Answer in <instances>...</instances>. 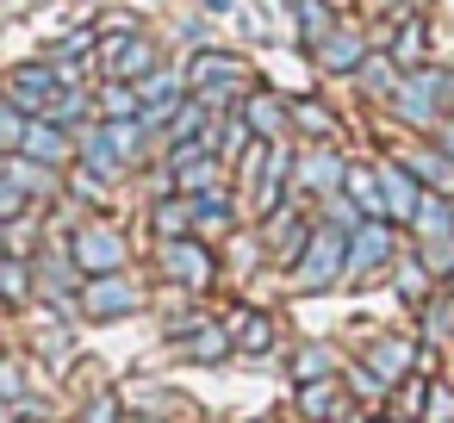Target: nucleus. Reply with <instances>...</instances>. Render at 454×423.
<instances>
[{"instance_id":"6ab92c4d","label":"nucleus","mask_w":454,"mask_h":423,"mask_svg":"<svg viewBox=\"0 0 454 423\" xmlns=\"http://www.w3.org/2000/svg\"><path fill=\"white\" fill-rule=\"evenodd\" d=\"M398 75H404V69L392 63V51H386V44H373V51H367V63H361L348 82H355V94H361L367 106H380V113H386V106H392V88H398Z\"/></svg>"},{"instance_id":"ddd939ff","label":"nucleus","mask_w":454,"mask_h":423,"mask_svg":"<svg viewBox=\"0 0 454 423\" xmlns=\"http://www.w3.org/2000/svg\"><path fill=\"white\" fill-rule=\"evenodd\" d=\"M373 168H380V212H386L392 224H411V212H417V200H423V181L411 175L404 156H373Z\"/></svg>"},{"instance_id":"f8f14e48","label":"nucleus","mask_w":454,"mask_h":423,"mask_svg":"<svg viewBox=\"0 0 454 423\" xmlns=\"http://www.w3.org/2000/svg\"><path fill=\"white\" fill-rule=\"evenodd\" d=\"M100 57V75H113V82H144V75H156L162 69V38H150V32H131V38H119L113 51H94Z\"/></svg>"},{"instance_id":"72a5a7b5","label":"nucleus","mask_w":454,"mask_h":423,"mask_svg":"<svg viewBox=\"0 0 454 423\" xmlns=\"http://www.w3.org/2000/svg\"><path fill=\"white\" fill-rule=\"evenodd\" d=\"M342 386H348V398H361V404H380V398H386V380H380L367 361H342Z\"/></svg>"},{"instance_id":"bb28decb","label":"nucleus","mask_w":454,"mask_h":423,"mask_svg":"<svg viewBox=\"0 0 454 423\" xmlns=\"http://www.w3.org/2000/svg\"><path fill=\"white\" fill-rule=\"evenodd\" d=\"M286 7H293V32H299V44L311 51L342 13H336V0H286Z\"/></svg>"},{"instance_id":"4be33fe9","label":"nucleus","mask_w":454,"mask_h":423,"mask_svg":"<svg viewBox=\"0 0 454 423\" xmlns=\"http://www.w3.org/2000/svg\"><path fill=\"white\" fill-rule=\"evenodd\" d=\"M392 286H398V299H404V305L417 311V305H423V299H429V293H435L442 280H435V268H429V262H423L417 249H404V255L392 262Z\"/></svg>"},{"instance_id":"cd10ccee","label":"nucleus","mask_w":454,"mask_h":423,"mask_svg":"<svg viewBox=\"0 0 454 423\" xmlns=\"http://www.w3.org/2000/svg\"><path fill=\"white\" fill-rule=\"evenodd\" d=\"M286 367H293V386H299V380H330V373H342V355H336L330 342H317V336H311V342H299V349H293V361H286Z\"/></svg>"},{"instance_id":"37998d69","label":"nucleus","mask_w":454,"mask_h":423,"mask_svg":"<svg viewBox=\"0 0 454 423\" xmlns=\"http://www.w3.org/2000/svg\"><path fill=\"white\" fill-rule=\"evenodd\" d=\"M131 32H144V20H137V13H125V7H113V13H100V20H94V38H131Z\"/></svg>"},{"instance_id":"412c9836","label":"nucleus","mask_w":454,"mask_h":423,"mask_svg":"<svg viewBox=\"0 0 454 423\" xmlns=\"http://www.w3.org/2000/svg\"><path fill=\"white\" fill-rule=\"evenodd\" d=\"M181 355L187 361H200V367H212V361H231L237 355V336H231V324H193L187 336H181Z\"/></svg>"},{"instance_id":"f257e3e1","label":"nucleus","mask_w":454,"mask_h":423,"mask_svg":"<svg viewBox=\"0 0 454 423\" xmlns=\"http://www.w3.org/2000/svg\"><path fill=\"white\" fill-rule=\"evenodd\" d=\"M386 113H392V125H404V131H429L442 113H454V69H442V63L404 69Z\"/></svg>"},{"instance_id":"20e7f679","label":"nucleus","mask_w":454,"mask_h":423,"mask_svg":"<svg viewBox=\"0 0 454 423\" xmlns=\"http://www.w3.org/2000/svg\"><path fill=\"white\" fill-rule=\"evenodd\" d=\"M404 224H392V218H361L355 231H348V262H342V286H367V280H380V274H392V262L404 255Z\"/></svg>"},{"instance_id":"6e6552de","label":"nucleus","mask_w":454,"mask_h":423,"mask_svg":"<svg viewBox=\"0 0 454 423\" xmlns=\"http://www.w3.org/2000/svg\"><path fill=\"white\" fill-rule=\"evenodd\" d=\"M57 94H63V75H57V63H44V57L0 69V100L20 106L26 119H44V113L57 106Z\"/></svg>"},{"instance_id":"c85d7f7f","label":"nucleus","mask_w":454,"mask_h":423,"mask_svg":"<svg viewBox=\"0 0 454 423\" xmlns=\"http://www.w3.org/2000/svg\"><path fill=\"white\" fill-rule=\"evenodd\" d=\"M38 293V268L26 255H0V305H32Z\"/></svg>"},{"instance_id":"7c9ffc66","label":"nucleus","mask_w":454,"mask_h":423,"mask_svg":"<svg viewBox=\"0 0 454 423\" xmlns=\"http://www.w3.org/2000/svg\"><path fill=\"white\" fill-rule=\"evenodd\" d=\"M404 162H411V175H417L423 187H442V193H454V162H448V156H442L429 137H423L417 150H404Z\"/></svg>"},{"instance_id":"9b49d317","label":"nucleus","mask_w":454,"mask_h":423,"mask_svg":"<svg viewBox=\"0 0 454 423\" xmlns=\"http://www.w3.org/2000/svg\"><path fill=\"white\" fill-rule=\"evenodd\" d=\"M367 51H373V32H361V26H342V20H336V26H330V32H324V38H317L305 57L317 63V75H342V82H348V75L367 63Z\"/></svg>"},{"instance_id":"2eb2a0df","label":"nucleus","mask_w":454,"mask_h":423,"mask_svg":"<svg viewBox=\"0 0 454 423\" xmlns=\"http://www.w3.org/2000/svg\"><path fill=\"white\" fill-rule=\"evenodd\" d=\"M293 137H299V144H348L355 131H348V119H342L336 106H324L317 94H299V100H293Z\"/></svg>"},{"instance_id":"0eeeda50","label":"nucleus","mask_w":454,"mask_h":423,"mask_svg":"<svg viewBox=\"0 0 454 423\" xmlns=\"http://www.w3.org/2000/svg\"><path fill=\"white\" fill-rule=\"evenodd\" d=\"M342 262H348V231L317 224V237L286 268V280H293V293H330V286H342Z\"/></svg>"},{"instance_id":"393cba45","label":"nucleus","mask_w":454,"mask_h":423,"mask_svg":"<svg viewBox=\"0 0 454 423\" xmlns=\"http://www.w3.org/2000/svg\"><path fill=\"white\" fill-rule=\"evenodd\" d=\"M193 200L187 193H156V206H150V237H193Z\"/></svg>"},{"instance_id":"4c0bfd02","label":"nucleus","mask_w":454,"mask_h":423,"mask_svg":"<svg viewBox=\"0 0 454 423\" xmlns=\"http://www.w3.org/2000/svg\"><path fill=\"white\" fill-rule=\"evenodd\" d=\"M26 212H32V193H26L13 175H0V224H20Z\"/></svg>"},{"instance_id":"5701e85b","label":"nucleus","mask_w":454,"mask_h":423,"mask_svg":"<svg viewBox=\"0 0 454 423\" xmlns=\"http://www.w3.org/2000/svg\"><path fill=\"white\" fill-rule=\"evenodd\" d=\"M224 324L237 336V355H274V342H280V330H274L268 311H231Z\"/></svg>"},{"instance_id":"423d86ee","label":"nucleus","mask_w":454,"mask_h":423,"mask_svg":"<svg viewBox=\"0 0 454 423\" xmlns=\"http://www.w3.org/2000/svg\"><path fill=\"white\" fill-rule=\"evenodd\" d=\"M63 249H69V262L94 280V274H119L125 262H131V243H125V231L113 224V218H82L69 237H63Z\"/></svg>"},{"instance_id":"39448f33","label":"nucleus","mask_w":454,"mask_h":423,"mask_svg":"<svg viewBox=\"0 0 454 423\" xmlns=\"http://www.w3.org/2000/svg\"><path fill=\"white\" fill-rule=\"evenodd\" d=\"M150 255H156V274L181 293H212L218 280V249L206 237H156Z\"/></svg>"},{"instance_id":"473e14b6","label":"nucleus","mask_w":454,"mask_h":423,"mask_svg":"<svg viewBox=\"0 0 454 423\" xmlns=\"http://www.w3.org/2000/svg\"><path fill=\"white\" fill-rule=\"evenodd\" d=\"M94 113H100V119H137V88L100 75V88H94Z\"/></svg>"},{"instance_id":"de8ad7c7","label":"nucleus","mask_w":454,"mask_h":423,"mask_svg":"<svg viewBox=\"0 0 454 423\" xmlns=\"http://www.w3.org/2000/svg\"><path fill=\"white\" fill-rule=\"evenodd\" d=\"M336 7H361V0H336Z\"/></svg>"},{"instance_id":"e433bc0d","label":"nucleus","mask_w":454,"mask_h":423,"mask_svg":"<svg viewBox=\"0 0 454 423\" xmlns=\"http://www.w3.org/2000/svg\"><path fill=\"white\" fill-rule=\"evenodd\" d=\"M417 423H454V380H429L423 417H417Z\"/></svg>"},{"instance_id":"a878e982","label":"nucleus","mask_w":454,"mask_h":423,"mask_svg":"<svg viewBox=\"0 0 454 423\" xmlns=\"http://www.w3.org/2000/svg\"><path fill=\"white\" fill-rule=\"evenodd\" d=\"M342 193H348V200H355L367 218H386V212H380V168H373V156H348Z\"/></svg>"},{"instance_id":"09e8293b","label":"nucleus","mask_w":454,"mask_h":423,"mask_svg":"<svg viewBox=\"0 0 454 423\" xmlns=\"http://www.w3.org/2000/svg\"><path fill=\"white\" fill-rule=\"evenodd\" d=\"M361 423H367V417H361Z\"/></svg>"},{"instance_id":"4468645a","label":"nucleus","mask_w":454,"mask_h":423,"mask_svg":"<svg viewBox=\"0 0 454 423\" xmlns=\"http://www.w3.org/2000/svg\"><path fill=\"white\" fill-rule=\"evenodd\" d=\"M237 113L249 119V131L255 137H268V144H280V137H293V100L280 94V88H249L243 100H237Z\"/></svg>"},{"instance_id":"7ed1b4c3","label":"nucleus","mask_w":454,"mask_h":423,"mask_svg":"<svg viewBox=\"0 0 454 423\" xmlns=\"http://www.w3.org/2000/svg\"><path fill=\"white\" fill-rule=\"evenodd\" d=\"M311 237H317V206H311L305 193H286L268 218H255V249H262V262H274V268H293Z\"/></svg>"},{"instance_id":"a211bd4d","label":"nucleus","mask_w":454,"mask_h":423,"mask_svg":"<svg viewBox=\"0 0 454 423\" xmlns=\"http://www.w3.org/2000/svg\"><path fill=\"white\" fill-rule=\"evenodd\" d=\"M20 156H32V162H44V168H75V131L69 125H57V119H32L26 125V144H20Z\"/></svg>"},{"instance_id":"2f4dec72","label":"nucleus","mask_w":454,"mask_h":423,"mask_svg":"<svg viewBox=\"0 0 454 423\" xmlns=\"http://www.w3.org/2000/svg\"><path fill=\"white\" fill-rule=\"evenodd\" d=\"M44 119H57V125H69V131H82V119H100V113H94V88H82V82H63L57 106H51Z\"/></svg>"},{"instance_id":"f03ea898","label":"nucleus","mask_w":454,"mask_h":423,"mask_svg":"<svg viewBox=\"0 0 454 423\" xmlns=\"http://www.w3.org/2000/svg\"><path fill=\"white\" fill-rule=\"evenodd\" d=\"M181 69H187V88H193L206 106H218V113H231V106L255 88L243 51H224V44H200V51H187Z\"/></svg>"},{"instance_id":"c03bdc74","label":"nucleus","mask_w":454,"mask_h":423,"mask_svg":"<svg viewBox=\"0 0 454 423\" xmlns=\"http://www.w3.org/2000/svg\"><path fill=\"white\" fill-rule=\"evenodd\" d=\"M206 13H237V0H200Z\"/></svg>"},{"instance_id":"58836bf2","label":"nucleus","mask_w":454,"mask_h":423,"mask_svg":"<svg viewBox=\"0 0 454 423\" xmlns=\"http://www.w3.org/2000/svg\"><path fill=\"white\" fill-rule=\"evenodd\" d=\"M361 13H367V20H380V26H398V20L423 13V0H361Z\"/></svg>"},{"instance_id":"dca6fc26","label":"nucleus","mask_w":454,"mask_h":423,"mask_svg":"<svg viewBox=\"0 0 454 423\" xmlns=\"http://www.w3.org/2000/svg\"><path fill=\"white\" fill-rule=\"evenodd\" d=\"M417 336H398V330H380V336H367V349H361V361L386 380V386H398L404 373H417Z\"/></svg>"},{"instance_id":"9d476101","label":"nucleus","mask_w":454,"mask_h":423,"mask_svg":"<svg viewBox=\"0 0 454 423\" xmlns=\"http://www.w3.org/2000/svg\"><path fill=\"white\" fill-rule=\"evenodd\" d=\"M342 175H348V150L342 144H299V156H293V193H305L317 206L324 193L342 187Z\"/></svg>"},{"instance_id":"f3484780","label":"nucleus","mask_w":454,"mask_h":423,"mask_svg":"<svg viewBox=\"0 0 454 423\" xmlns=\"http://www.w3.org/2000/svg\"><path fill=\"white\" fill-rule=\"evenodd\" d=\"M373 44H386L398 69H423V63H435V57H429V13H411V20H398V26H380Z\"/></svg>"},{"instance_id":"aec40b11","label":"nucleus","mask_w":454,"mask_h":423,"mask_svg":"<svg viewBox=\"0 0 454 423\" xmlns=\"http://www.w3.org/2000/svg\"><path fill=\"white\" fill-rule=\"evenodd\" d=\"M94 125H100L106 150H113V156L125 162V175H131V168H144V156L156 150V137H150V131H144L137 119H94Z\"/></svg>"},{"instance_id":"c9c22d12","label":"nucleus","mask_w":454,"mask_h":423,"mask_svg":"<svg viewBox=\"0 0 454 423\" xmlns=\"http://www.w3.org/2000/svg\"><path fill=\"white\" fill-rule=\"evenodd\" d=\"M63 193H69L75 206H100V200H106V181H100L94 168H82V162H75V168L63 175Z\"/></svg>"},{"instance_id":"1a4fd4ad","label":"nucleus","mask_w":454,"mask_h":423,"mask_svg":"<svg viewBox=\"0 0 454 423\" xmlns=\"http://www.w3.org/2000/svg\"><path fill=\"white\" fill-rule=\"evenodd\" d=\"M82 317H94V324H119V317H131V311H144V280H131L125 268L119 274H94V280H82Z\"/></svg>"},{"instance_id":"f704fd0d","label":"nucleus","mask_w":454,"mask_h":423,"mask_svg":"<svg viewBox=\"0 0 454 423\" xmlns=\"http://www.w3.org/2000/svg\"><path fill=\"white\" fill-rule=\"evenodd\" d=\"M361 218H367V212H361V206H355V200H348V193H342V187H336V193H324V200H317V224H336V231H355V224H361Z\"/></svg>"},{"instance_id":"79ce46f5","label":"nucleus","mask_w":454,"mask_h":423,"mask_svg":"<svg viewBox=\"0 0 454 423\" xmlns=\"http://www.w3.org/2000/svg\"><path fill=\"white\" fill-rule=\"evenodd\" d=\"M82 423H125V411H119V392H113V386H100V392L82 404Z\"/></svg>"},{"instance_id":"49530a36","label":"nucleus","mask_w":454,"mask_h":423,"mask_svg":"<svg viewBox=\"0 0 454 423\" xmlns=\"http://www.w3.org/2000/svg\"><path fill=\"white\" fill-rule=\"evenodd\" d=\"M0 255H7V224H0Z\"/></svg>"},{"instance_id":"a19ab883","label":"nucleus","mask_w":454,"mask_h":423,"mask_svg":"<svg viewBox=\"0 0 454 423\" xmlns=\"http://www.w3.org/2000/svg\"><path fill=\"white\" fill-rule=\"evenodd\" d=\"M32 386H26V361H13V355H0V404H20Z\"/></svg>"},{"instance_id":"c756f323","label":"nucleus","mask_w":454,"mask_h":423,"mask_svg":"<svg viewBox=\"0 0 454 423\" xmlns=\"http://www.w3.org/2000/svg\"><path fill=\"white\" fill-rule=\"evenodd\" d=\"M249 144H255L249 119H243L237 106H231V113H218V125H212V156H218V162H237V156H243Z\"/></svg>"},{"instance_id":"ea45409f","label":"nucleus","mask_w":454,"mask_h":423,"mask_svg":"<svg viewBox=\"0 0 454 423\" xmlns=\"http://www.w3.org/2000/svg\"><path fill=\"white\" fill-rule=\"evenodd\" d=\"M26 113L20 106H7V100H0V150H7V156H20V144H26Z\"/></svg>"},{"instance_id":"b1692460","label":"nucleus","mask_w":454,"mask_h":423,"mask_svg":"<svg viewBox=\"0 0 454 423\" xmlns=\"http://www.w3.org/2000/svg\"><path fill=\"white\" fill-rule=\"evenodd\" d=\"M417 342H454V293L448 286H435L423 305H417Z\"/></svg>"},{"instance_id":"a18cd8bd","label":"nucleus","mask_w":454,"mask_h":423,"mask_svg":"<svg viewBox=\"0 0 454 423\" xmlns=\"http://www.w3.org/2000/svg\"><path fill=\"white\" fill-rule=\"evenodd\" d=\"M442 286H448V293H454V262H448V268H442Z\"/></svg>"}]
</instances>
